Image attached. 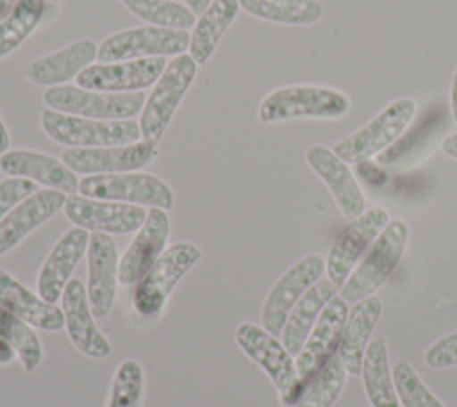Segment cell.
<instances>
[{
  "mask_svg": "<svg viewBox=\"0 0 457 407\" xmlns=\"http://www.w3.org/2000/svg\"><path fill=\"white\" fill-rule=\"evenodd\" d=\"M323 271V257L318 253H309L280 275V278L270 289L261 311L262 327L271 336L277 337L282 334L291 309L305 295V291H309L321 278Z\"/></svg>",
  "mask_w": 457,
  "mask_h": 407,
  "instance_id": "obj_12",
  "label": "cell"
},
{
  "mask_svg": "<svg viewBox=\"0 0 457 407\" xmlns=\"http://www.w3.org/2000/svg\"><path fill=\"white\" fill-rule=\"evenodd\" d=\"M48 109L93 120H130L141 112L146 96L134 93H104L80 86H54L43 93Z\"/></svg>",
  "mask_w": 457,
  "mask_h": 407,
  "instance_id": "obj_8",
  "label": "cell"
},
{
  "mask_svg": "<svg viewBox=\"0 0 457 407\" xmlns=\"http://www.w3.org/2000/svg\"><path fill=\"white\" fill-rule=\"evenodd\" d=\"M450 112H452V120L457 125V66L452 77V84H450Z\"/></svg>",
  "mask_w": 457,
  "mask_h": 407,
  "instance_id": "obj_41",
  "label": "cell"
},
{
  "mask_svg": "<svg viewBox=\"0 0 457 407\" xmlns=\"http://www.w3.org/2000/svg\"><path fill=\"white\" fill-rule=\"evenodd\" d=\"M168 237V212L159 207H150V211L146 212V220L137 228L134 239L120 259L118 282H121L123 286L137 284L166 250Z\"/></svg>",
  "mask_w": 457,
  "mask_h": 407,
  "instance_id": "obj_18",
  "label": "cell"
},
{
  "mask_svg": "<svg viewBox=\"0 0 457 407\" xmlns=\"http://www.w3.org/2000/svg\"><path fill=\"white\" fill-rule=\"evenodd\" d=\"M198 64L187 54L175 55L154 84L139 116L141 139L157 145L164 136L177 107L191 87Z\"/></svg>",
  "mask_w": 457,
  "mask_h": 407,
  "instance_id": "obj_4",
  "label": "cell"
},
{
  "mask_svg": "<svg viewBox=\"0 0 457 407\" xmlns=\"http://www.w3.org/2000/svg\"><path fill=\"white\" fill-rule=\"evenodd\" d=\"M189 50V32L166 27H134L107 36L98 45V62L180 55Z\"/></svg>",
  "mask_w": 457,
  "mask_h": 407,
  "instance_id": "obj_10",
  "label": "cell"
},
{
  "mask_svg": "<svg viewBox=\"0 0 457 407\" xmlns=\"http://www.w3.org/2000/svg\"><path fill=\"white\" fill-rule=\"evenodd\" d=\"M186 2V5L195 12V14H202L207 7H209V4H211V0H184Z\"/></svg>",
  "mask_w": 457,
  "mask_h": 407,
  "instance_id": "obj_44",
  "label": "cell"
},
{
  "mask_svg": "<svg viewBox=\"0 0 457 407\" xmlns=\"http://www.w3.org/2000/svg\"><path fill=\"white\" fill-rule=\"evenodd\" d=\"M234 339L241 352L257 362L273 382L282 407H293L302 396V386L293 355L264 327L245 321L237 325Z\"/></svg>",
  "mask_w": 457,
  "mask_h": 407,
  "instance_id": "obj_5",
  "label": "cell"
},
{
  "mask_svg": "<svg viewBox=\"0 0 457 407\" xmlns=\"http://www.w3.org/2000/svg\"><path fill=\"white\" fill-rule=\"evenodd\" d=\"M389 223V212L384 207H370L355 220L348 221L346 227L336 236L328 250L325 270L328 280L336 287H343L357 261L373 245L377 236Z\"/></svg>",
  "mask_w": 457,
  "mask_h": 407,
  "instance_id": "obj_11",
  "label": "cell"
},
{
  "mask_svg": "<svg viewBox=\"0 0 457 407\" xmlns=\"http://www.w3.org/2000/svg\"><path fill=\"white\" fill-rule=\"evenodd\" d=\"M9 145H11V137H9V132H7L5 123H4L2 118H0V155L9 150Z\"/></svg>",
  "mask_w": 457,
  "mask_h": 407,
  "instance_id": "obj_43",
  "label": "cell"
},
{
  "mask_svg": "<svg viewBox=\"0 0 457 407\" xmlns=\"http://www.w3.org/2000/svg\"><path fill=\"white\" fill-rule=\"evenodd\" d=\"M12 5H14V4H11L9 0H0V21L11 12Z\"/></svg>",
  "mask_w": 457,
  "mask_h": 407,
  "instance_id": "obj_45",
  "label": "cell"
},
{
  "mask_svg": "<svg viewBox=\"0 0 457 407\" xmlns=\"http://www.w3.org/2000/svg\"><path fill=\"white\" fill-rule=\"evenodd\" d=\"M346 318L348 302L341 295H336L323 307L307 341L303 343L298 355H295L302 391L307 387L311 378L320 371V368L337 352Z\"/></svg>",
  "mask_w": 457,
  "mask_h": 407,
  "instance_id": "obj_13",
  "label": "cell"
},
{
  "mask_svg": "<svg viewBox=\"0 0 457 407\" xmlns=\"http://www.w3.org/2000/svg\"><path fill=\"white\" fill-rule=\"evenodd\" d=\"M50 2H54V4H59V2H61V0H50Z\"/></svg>",
  "mask_w": 457,
  "mask_h": 407,
  "instance_id": "obj_46",
  "label": "cell"
},
{
  "mask_svg": "<svg viewBox=\"0 0 457 407\" xmlns=\"http://www.w3.org/2000/svg\"><path fill=\"white\" fill-rule=\"evenodd\" d=\"M64 214L75 227L104 234H130L146 220V211L141 205L82 195H70L66 198Z\"/></svg>",
  "mask_w": 457,
  "mask_h": 407,
  "instance_id": "obj_14",
  "label": "cell"
},
{
  "mask_svg": "<svg viewBox=\"0 0 457 407\" xmlns=\"http://www.w3.org/2000/svg\"><path fill=\"white\" fill-rule=\"evenodd\" d=\"M37 191L34 180L23 177H7L0 180V221L25 198Z\"/></svg>",
  "mask_w": 457,
  "mask_h": 407,
  "instance_id": "obj_37",
  "label": "cell"
},
{
  "mask_svg": "<svg viewBox=\"0 0 457 407\" xmlns=\"http://www.w3.org/2000/svg\"><path fill=\"white\" fill-rule=\"evenodd\" d=\"M382 314V302L377 295L355 302L348 312L337 353L343 361L346 373L359 375L362 368L364 352L371 341V334Z\"/></svg>",
  "mask_w": 457,
  "mask_h": 407,
  "instance_id": "obj_26",
  "label": "cell"
},
{
  "mask_svg": "<svg viewBox=\"0 0 457 407\" xmlns=\"http://www.w3.org/2000/svg\"><path fill=\"white\" fill-rule=\"evenodd\" d=\"M239 11L237 0H214L196 18L189 32V55L198 66L207 64L220 39L236 20Z\"/></svg>",
  "mask_w": 457,
  "mask_h": 407,
  "instance_id": "obj_28",
  "label": "cell"
},
{
  "mask_svg": "<svg viewBox=\"0 0 457 407\" xmlns=\"http://www.w3.org/2000/svg\"><path fill=\"white\" fill-rule=\"evenodd\" d=\"M346 386V370L336 352L311 378L293 407H334Z\"/></svg>",
  "mask_w": 457,
  "mask_h": 407,
  "instance_id": "obj_31",
  "label": "cell"
},
{
  "mask_svg": "<svg viewBox=\"0 0 457 407\" xmlns=\"http://www.w3.org/2000/svg\"><path fill=\"white\" fill-rule=\"evenodd\" d=\"M423 361L432 370H445L457 366V332L446 334L434 341L423 355Z\"/></svg>",
  "mask_w": 457,
  "mask_h": 407,
  "instance_id": "obj_38",
  "label": "cell"
},
{
  "mask_svg": "<svg viewBox=\"0 0 457 407\" xmlns=\"http://www.w3.org/2000/svg\"><path fill=\"white\" fill-rule=\"evenodd\" d=\"M87 300L95 318H105L112 309L118 284V250L109 234L93 232L87 245Z\"/></svg>",
  "mask_w": 457,
  "mask_h": 407,
  "instance_id": "obj_19",
  "label": "cell"
},
{
  "mask_svg": "<svg viewBox=\"0 0 457 407\" xmlns=\"http://www.w3.org/2000/svg\"><path fill=\"white\" fill-rule=\"evenodd\" d=\"M145 375L136 359H125L116 368L105 407H141Z\"/></svg>",
  "mask_w": 457,
  "mask_h": 407,
  "instance_id": "obj_35",
  "label": "cell"
},
{
  "mask_svg": "<svg viewBox=\"0 0 457 407\" xmlns=\"http://www.w3.org/2000/svg\"><path fill=\"white\" fill-rule=\"evenodd\" d=\"M337 287L328 278H320L291 309L282 328V345L291 355H298L323 307L336 296Z\"/></svg>",
  "mask_w": 457,
  "mask_h": 407,
  "instance_id": "obj_27",
  "label": "cell"
},
{
  "mask_svg": "<svg viewBox=\"0 0 457 407\" xmlns=\"http://www.w3.org/2000/svg\"><path fill=\"white\" fill-rule=\"evenodd\" d=\"M0 337L5 339L16 352L21 368L27 373L36 371L43 359V348L32 325L0 305Z\"/></svg>",
  "mask_w": 457,
  "mask_h": 407,
  "instance_id": "obj_33",
  "label": "cell"
},
{
  "mask_svg": "<svg viewBox=\"0 0 457 407\" xmlns=\"http://www.w3.org/2000/svg\"><path fill=\"white\" fill-rule=\"evenodd\" d=\"M166 64L164 57L98 62L87 66L77 77V84L84 89L104 93H134L155 84Z\"/></svg>",
  "mask_w": 457,
  "mask_h": 407,
  "instance_id": "obj_15",
  "label": "cell"
},
{
  "mask_svg": "<svg viewBox=\"0 0 457 407\" xmlns=\"http://www.w3.org/2000/svg\"><path fill=\"white\" fill-rule=\"evenodd\" d=\"M9 2H11V4H16V2H18V0H9Z\"/></svg>",
  "mask_w": 457,
  "mask_h": 407,
  "instance_id": "obj_47",
  "label": "cell"
},
{
  "mask_svg": "<svg viewBox=\"0 0 457 407\" xmlns=\"http://www.w3.org/2000/svg\"><path fill=\"white\" fill-rule=\"evenodd\" d=\"M0 305L39 330L55 332L64 327V312L61 307L43 300L2 268Z\"/></svg>",
  "mask_w": 457,
  "mask_h": 407,
  "instance_id": "obj_25",
  "label": "cell"
},
{
  "mask_svg": "<svg viewBox=\"0 0 457 407\" xmlns=\"http://www.w3.org/2000/svg\"><path fill=\"white\" fill-rule=\"evenodd\" d=\"M202 252L196 245L180 241L168 246L146 275L136 284L132 305L145 318H155L179 280L200 261Z\"/></svg>",
  "mask_w": 457,
  "mask_h": 407,
  "instance_id": "obj_7",
  "label": "cell"
},
{
  "mask_svg": "<svg viewBox=\"0 0 457 407\" xmlns=\"http://www.w3.org/2000/svg\"><path fill=\"white\" fill-rule=\"evenodd\" d=\"M79 193L87 198L148 205L164 211L173 207L171 187L157 175L145 171L86 175L79 182Z\"/></svg>",
  "mask_w": 457,
  "mask_h": 407,
  "instance_id": "obj_9",
  "label": "cell"
},
{
  "mask_svg": "<svg viewBox=\"0 0 457 407\" xmlns=\"http://www.w3.org/2000/svg\"><path fill=\"white\" fill-rule=\"evenodd\" d=\"M14 355H16V352L12 350V346L5 339L0 337V366L9 364Z\"/></svg>",
  "mask_w": 457,
  "mask_h": 407,
  "instance_id": "obj_42",
  "label": "cell"
},
{
  "mask_svg": "<svg viewBox=\"0 0 457 407\" xmlns=\"http://www.w3.org/2000/svg\"><path fill=\"white\" fill-rule=\"evenodd\" d=\"M45 0H18L0 21V59L14 52L39 25Z\"/></svg>",
  "mask_w": 457,
  "mask_h": 407,
  "instance_id": "obj_32",
  "label": "cell"
},
{
  "mask_svg": "<svg viewBox=\"0 0 457 407\" xmlns=\"http://www.w3.org/2000/svg\"><path fill=\"white\" fill-rule=\"evenodd\" d=\"M68 195L57 189H37L29 198L20 202L0 221V255L12 250L23 237L41 227L64 209Z\"/></svg>",
  "mask_w": 457,
  "mask_h": 407,
  "instance_id": "obj_23",
  "label": "cell"
},
{
  "mask_svg": "<svg viewBox=\"0 0 457 407\" xmlns=\"http://www.w3.org/2000/svg\"><path fill=\"white\" fill-rule=\"evenodd\" d=\"M0 170L9 177H23L64 195H77L79 179L61 159L36 150H7L0 155Z\"/></svg>",
  "mask_w": 457,
  "mask_h": 407,
  "instance_id": "obj_22",
  "label": "cell"
},
{
  "mask_svg": "<svg viewBox=\"0 0 457 407\" xmlns=\"http://www.w3.org/2000/svg\"><path fill=\"white\" fill-rule=\"evenodd\" d=\"M441 150L457 161V130L455 132H448L443 141H441Z\"/></svg>",
  "mask_w": 457,
  "mask_h": 407,
  "instance_id": "obj_40",
  "label": "cell"
},
{
  "mask_svg": "<svg viewBox=\"0 0 457 407\" xmlns=\"http://www.w3.org/2000/svg\"><path fill=\"white\" fill-rule=\"evenodd\" d=\"M96 57L98 46L95 41L84 37L62 46L61 50L30 61L25 68V75L36 86L54 87L73 77L77 79Z\"/></svg>",
  "mask_w": 457,
  "mask_h": 407,
  "instance_id": "obj_24",
  "label": "cell"
},
{
  "mask_svg": "<svg viewBox=\"0 0 457 407\" xmlns=\"http://www.w3.org/2000/svg\"><path fill=\"white\" fill-rule=\"evenodd\" d=\"M418 104L411 96H400L387 104L375 118L364 123L355 132L345 136L337 141L332 150L348 164H359L370 161L373 155L380 154L391 146L409 127Z\"/></svg>",
  "mask_w": 457,
  "mask_h": 407,
  "instance_id": "obj_6",
  "label": "cell"
},
{
  "mask_svg": "<svg viewBox=\"0 0 457 407\" xmlns=\"http://www.w3.org/2000/svg\"><path fill=\"white\" fill-rule=\"evenodd\" d=\"M121 4L143 21L155 27L187 30L195 25L196 14L173 0H121Z\"/></svg>",
  "mask_w": 457,
  "mask_h": 407,
  "instance_id": "obj_34",
  "label": "cell"
},
{
  "mask_svg": "<svg viewBox=\"0 0 457 407\" xmlns=\"http://www.w3.org/2000/svg\"><path fill=\"white\" fill-rule=\"evenodd\" d=\"M393 380L398 400L403 407H445L437 396L425 386L409 361L400 359L393 366Z\"/></svg>",
  "mask_w": 457,
  "mask_h": 407,
  "instance_id": "obj_36",
  "label": "cell"
},
{
  "mask_svg": "<svg viewBox=\"0 0 457 407\" xmlns=\"http://www.w3.org/2000/svg\"><path fill=\"white\" fill-rule=\"evenodd\" d=\"M157 155V145L136 141L118 146L96 148H66L61 161L75 173L104 175L137 171L150 164Z\"/></svg>",
  "mask_w": 457,
  "mask_h": 407,
  "instance_id": "obj_16",
  "label": "cell"
},
{
  "mask_svg": "<svg viewBox=\"0 0 457 407\" xmlns=\"http://www.w3.org/2000/svg\"><path fill=\"white\" fill-rule=\"evenodd\" d=\"M409 243V225L405 220H389L384 230L368 248L364 259L353 268L341 287V296L346 302H359L375 295L389 278Z\"/></svg>",
  "mask_w": 457,
  "mask_h": 407,
  "instance_id": "obj_2",
  "label": "cell"
},
{
  "mask_svg": "<svg viewBox=\"0 0 457 407\" xmlns=\"http://www.w3.org/2000/svg\"><path fill=\"white\" fill-rule=\"evenodd\" d=\"M362 386L371 407H400L393 371L389 370L387 345L377 336L370 341L362 359Z\"/></svg>",
  "mask_w": 457,
  "mask_h": 407,
  "instance_id": "obj_29",
  "label": "cell"
},
{
  "mask_svg": "<svg viewBox=\"0 0 457 407\" xmlns=\"http://www.w3.org/2000/svg\"><path fill=\"white\" fill-rule=\"evenodd\" d=\"M89 230L73 227L66 230L54 245L37 273V295L55 303L62 298L66 284L71 280V273L87 252Z\"/></svg>",
  "mask_w": 457,
  "mask_h": 407,
  "instance_id": "obj_20",
  "label": "cell"
},
{
  "mask_svg": "<svg viewBox=\"0 0 457 407\" xmlns=\"http://www.w3.org/2000/svg\"><path fill=\"white\" fill-rule=\"evenodd\" d=\"M305 162L330 189L343 218L352 221L366 211L364 193L353 171L332 148L325 145H311L305 150Z\"/></svg>",
  "mask_w": 457,
  "mask_h": 407,
  "instance_id": "obj_17",
  "label": "cell"
},
{
  "mask_svg": "<svg viewBox=\"0 0 457 407\" xmlns=\"http://www.w3.org/2000/svg\"><path fill=\"white\" fill-rule=\"evenodd\" d=\"M248 14L280 25H312L321 20L318 0H237Z\"/></svg>",
  "mask_w": 457,
  "mask_h": 407,
  "instance_id": "obj_30",
  "label": "cell"
},
{
  "mask_svg": "<svg viewBox=\"0 0 457 407\" xmlns=\"http://www.w3.org/2000/svg\"><path fill=\"white\" fill-rule=\"evenodd\" d=\"M359 166V173L362 175V179L373 186H380L386 180V173L377 168L375 164H370L368 161H362L357 164Z\"/></svg>",
  "mask_w": 457,
  "mask_h": 407,
  "instance_id": "obj_39",
  "label": "cell"
},
{
  "mask_svg": "<svg viewBox=\"0 0 457 407\" xmlns=\"http://www.w3.org/2000/svg\"><path fill=\"white\" fill-rule=\"evenodd\" d=\"M352 109L350 96L336 87L296 84L268 93L257 109L261 123L287 120H339Z\"/></svg>",
  "mask_w": 457,
  "mask_h": 407,
  "instance_id": "obj_1",
  "label": "cell"
},
{
  "mask_svg": "<svg viewBox=\"0 0 457 407\" xmlns=\"http://www.w3.org/2000/svg\"><path fill=\"white\" fill-rule=\"evenodd\" d=\"M41 129L55 143L68 148H96L136 143L141 137L139 123L132 120H93L54 109L41 111Z\"/></svg>",
  "mask_w": 457,
  "mask_h": 407,
  "instance_id": "obj_3",
  "label": "cell"
},
{
  "mask_svg": "<svg viewBox=\"0 0 457 407\" xmlns=\"http://www.w3.org/2000/svg\"><path fill=\"white\" fill-rule=\"evenodd\" d=\"M61 302L64 312V327L73 346L91 359L107 357L111 353V343L98 330L86 287L79 278H71L66 284Z\"/></svg>",
  "mask_w": 457,
  "mask_h": 407,
  "instance_id": "obj_21",
  "label": "cell"
}]
</instances>
